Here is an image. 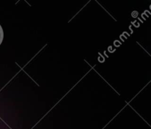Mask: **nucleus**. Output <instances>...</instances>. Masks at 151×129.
Wrapping results in <instances>:
<instances>
[{
  "mask_svg": "<svg viewBox=\"0 0 151 129\" xmlns=\"http://www.w3.org/2000/svg\"><path fill=\"white\" fill-rule=\"evenodd\" d=\"M3 38H4V31H3V29L2 27H1V26L0 25V44L2 43Z\"/></svg>",
  "mask_w": 151,
  "mask_h": 129,
  "instance_id": "f257e3e1",
  "label": "nucleus"
}]
</instances>
